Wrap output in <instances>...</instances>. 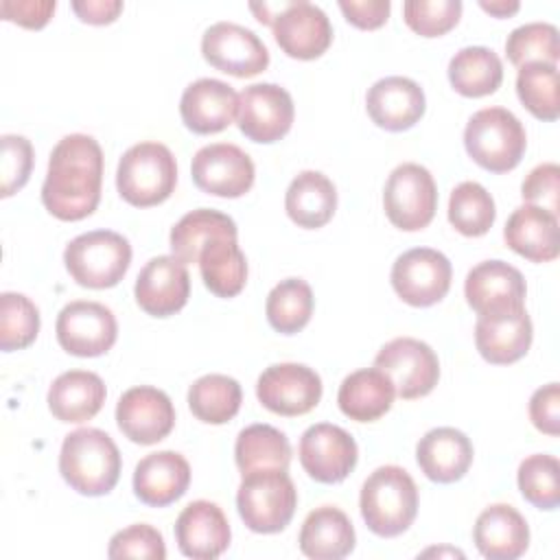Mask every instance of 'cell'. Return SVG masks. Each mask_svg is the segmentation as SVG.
I'll use <instances>...</instances> for the list:
<instances>
[{
	"mask_svg": "<svg viewBox=\"0 0 560 560\" xmlns=\"http://www.w3.org/2000/svg\"><path fill=\"white\" fill-rule=\"evenodd\" d=\"M103 149L85 133L63 136L48 160L42 184L44 208L61 221L90 217L101 201Z\"/></svg>",
	"mask_w": 560,
	"mask_h": 560,
	"instance_id": "1",
	"label": "cell"
},
{
	"mask_svg": "<svg viewBox=\"0 0 560 560\" xmlns=\"http://www.w3.org/2000/svg\"><path fill=\"white\" fill-rule=\"evenodd\" d=\"M63 481L85 497H103L120 477V451L101 429L83 427L63 438L59 451Z\"/></svg>",
	"mask_w": 560,
	"mask_h": 560,
	"instance_id": "2",
	"label": "cell"
},
{
	"mask_svg": "<svg viewBox=\"0 0 560 560\" xmlns=\"http://www.w3.org/2000/svg\"><path fill=\"white\" fill-rule=\"evenodd\" d=\"M359 508L372 534L381 538L400 536L418 514L416 481L400 466H378L361 486Z\"/></svg>",
	"mask_w": 560,
	"mask_h": 560,
	"instance_id": "3",
	"label": "cell"
},
{
	"mask_svg": "<svg viewBox=\"0 0 560 560\" xmlns=\"http://www.w3.org/2000/svg\"><path fill=\"white\" fill-rule=\"evenodd\" d=\"M177 184V162L162 142H138L129 147L116 168V188L120 197L149 208L166 201Z\"/></svg>",
	"mask_w": 560,
	"mask_h": 560,
	"instance_id": "4",
	"label": "cell"
},
{
	"mask_svg": "<svg viewBox=\"0 0 560 560\" xmlns=\"http://www.w3.org/2000/svg\"><path fill=\"white\" fill-rule=\"evenodd\" d=\"M464 147L481 168L508 173L523 160L527 136L521 120L510 109L483 107L466 122Z\"/></svg>",
	"mask_w": 560,
	"mask_h": 560,
	"instance_id": "5",
	"label": "cell"
},
{
	"mask_svg": "<svg viewBox=\"0 0 560 560\" xmlns=\"http://www.w3.org/2000/svg\"><path fill=\"white\" fill-rule=\"evenodd\" d=\"M298 508V490L280 468H262L243 475L236 492V510L256 534L282 532Z\"/></svg>",
	"mask_w": 560,
	"mask_h": 560,
	"instance_id": "6",
	"label": "cell"
},
{
	"mask_svg": "<svg viewBox=\"0 0 560 560\" xmlns=\"http://www.w3.org/2000/svg\"><path fill=\"white\" fill-rule=\"evenodd\" d=\"M72 280L88 289L116 287L131 265L129 241L112 230H92L74 236L63 249Z\"/></svg>",
	"mask_w": 560,
	"mask_h": 560,
	"instance_id": "7",
	"label": "cell"
},
{
	"mask_svg": "<svg viewBox=\"0 0 560 560\" xmlns=\"http://www.w3.org/2000/svg\"><path fill=\"white\" fill-rule=\"evenodd\" d=\"M383 208L398 230L416 232L427 228L438 208V186L429 168L416 162L398 164L385 182Z\"/></svg>",
	"mask_w": 560,
	"mask_h": 560,
	"instance_id": "8",
	"label": "cell"
},
{
	"mask_svg": "<svg viewBox=\"0 0 560 560\" xmlns=\"http://www.w3.org/2000/svg\"><path fill=\"white\" fill-rule=\"evenodd\" d=\"M374 368L383 370L400 398L427 396L440 378V361L433 348L413 337L387 341L374 357Z\"/></svg>",
	"mask_w": 560,
	"mask_h": 560,
	"instance_id": "9",
	"label": "cell"
},
{
	"mask_svg": "<svg viewBox=\"0 0 560 560\" xmlns=\"http://www.w3.org/2000/svg\"><path fill=\"white\" fill-rule=\"evenodd\" d=\"M451 260L431 247H413L400 254L392 265V287L396 295L411 306H431L451 289Z\"/></svg>",
	"mask_w": 560,
	"mask_h": 560,
	"instance_id": "10",
	"label": "cell"
},
{
	"mask_svg": "<svg viewBox=\"0 0 560 560\" xmlns=\"http://www.w3.org/2000/svg\"><path fill=\"white\" fill-rule=\"evenodd\" d=\"M203 59L232 77L247 79L269 66V50L262 39L236 22H214L201 37Z\"/></svg>",
	"mask_w": 560,
	"mask_h": 560,
	"instance_id": "11",
	"label": "cell"
},
{
	"mask_svg": "<svg viewBox=\"0 0 560 560\" xmlns=\"http://www.w3.org/2000/svg\"><path fill=\"white\" fill-rule=\"evenodd\" d=\"M55 332L66 352L74 357H98L116 343L118 324L105 304L74 300L59 311Z\"/></svg>",
	"mask_w": 560,
	"mask_h": 560,
	"instance_id": "12",
	"label": "cell"
},
{
	"mask_svg": "<svg viewBox=\"0 0 560 560\" xmlns=\"http://www.w3.org/2000/svg\"><path fill=\"white\" fill-rule=\"evenodd\" d=\"M300 464L319 483H339L357 466L359 448L354 438L330 422L311 424L298 446Z\"/></svg>",
	"mask_w": 560,
	"mask_h": 560,
	"instance_id": "13",
	"label": "cell"
},
{
	"mask_svg": "<svg viewBox=\"0 0 560 560\" xmlns=\"http://www.w3.org/2000/svg\"><path fill=\"white\" fill-rule=\"evenodd\" d=\"M190 175L199 190L214 197L236 199L252 188L256 168L241 147L232 142H214L195 153Z\"/></svg>",
	"mask_w": 560,
	"mask_h": 560,
	"instance_id": "14",
	"label": "cell"
},
{
	"mask_svg": "<svg viewBox=\"0 0 560 560\" xmlns=\"http://www.w3.org/2000/svg\"><path fill=\"white\" fill-rule=\"evenodd\" d=\"M256 396L278 416H304L322 398V378L304 363H273L258 376Z\"/></svg>",
	"mask_w": 560,
	"mask_h": 560,
	"instance_id": "15",
	"label": "cell"
},
{
	"mask_svg": "<svg viewBox=\"0 0 560 560\" xmlns=\"http://www.w3.org/2000/svg\"><path fill=\"white\" fill-rule=\"evenodd\" d=\"M295 107L291 94L276 83H252L238 94L236 125L245 138L271 144L289 133Z\"/></svg>",
	"mask_w": 560,
	"mask_h": 560,
	"instance_id": "16",
	"label": "cell"
},
{
	"mask_svg": "<svg viewBox=\"0 0 560 560\" xmlns=\"http://www.w3.org/2000/svg\"><path fill=\"white\" fill-rule=\"evenodd\" d=\"M116 424L122 435L136 444H158L175 427V407L166 392L151 385H138L118 398Z\"/></svg>",
	"mask_w": 560,
	"mask_h": 560,
	"instance_id": "17",
	"label": "cell"
},
{
	"mask_svg": "<svg viewBox=\"0 0 560 560\" xmlns=\"http://www.w3.org/2000/svg\"><path fill=\"white\" fill-rule=\"evenodd\" d=\"M273 37L278 46L293 59H317L332 42V26L328 15L306 0L287 2L276 13Z\"/></svg>",
	"mask_w": 560,
	"mask_h": 560,
	"instance_id": "18",
	"label": "cell"
},
{
	"mask_svg": "<svg viewBox=\"0 0 560 560\" xmlns=\"http://www.w3.org/2000/svg\"><path fill=\"white\" fill-rule=\"evenodd\" d=\"M532 337L534 328L525 306L477 315L475 346L488 363L508 365L523 359L532 346Z\"/></svg>",
	"mask_w": 560,
	"mask_h": 560,
	"instance_id": "19",
	"label": "cell"
},
{
	"mask_svg": "<svg viewBox=\"0 0 560 560\" xmlns=\"http://www.w3.org/2000/svg\"><path fill=\"white\" fill-rule=\"evenodd\" d=\"M133 295L147 315H175L186 306L190 295V276L186 265L173 254L151 258L136 278Z\"/></svg>",
	"mask_w": 560,
	"mask_h": 560,
	"instance_id": "20",
	"label": "cell"
},
{
	"mask_svg": "<svg viewBox=\"0 0 560 560\" xmlns=\"http://www.w3.org/2000/svg\"><path fill=\"white\" fill-rule=\"evenodd\" d=\"M230 523L223 510L206 499L188 503L175 521L179 551L192 560H214L230 547Z\"/></svg>",
	"mask_w": 560,
	"mask_h": 560,
	"instance_id": "21",
	"label": "cell"
},
{
	"mask_svg": "<svg viewBox=\"0 0 560 560\" xmlns=\"http://www.w3.org/2000/svg\"><path fill=\"white\" fill-rule=\"evenodd\" d=\"M525 278L503 260H483L475 265L464 280V295L472 311L490 313L525 306Z\"/></svg>",
	"mask_w": 560,
	"mask_h": 560,
	"instance_id": "22",
	"label": "cell"
},
{
	"mask_svg": "<svg viewBox=\"0 0 560 560\" xmlns=\"http://www.w3.org/2000/svg\"><path fill=\"white\" fill-rule=\"evenodd\" d=\"M422 88L409 77H383L365 94V109L374 125L387 131H405L424 114Z\"/></svg>",
	"mask_w": 560,
	"mask_h": 560,
	"instance_id": "23",
	"label": "cell"
},
{
	"mask_svg": "<svg viewBox=\"0 0 560 560\" xmlns=\"http://www.w3.org/2000/svg\"><path fill=\"white\" fill-rule=\"evenodd\" d=\"M238 112V94L232 85L219 79L192 81L179 101V114L184 125L192 133H217L223 131Z\"/></svg>",
	"mask_w": 560,
	"mask_h": 560,
	"instance_id": "24",
	"label": "cell"
},
{
	"mask_svg": "<svg viewBox=\"0 0 560 560\" xmlns=\"http://www.w3.org/2000/svg\"><path fill=\"white\" fill-rule=\"evenodd\" d=\"M190 483V464L177 451H158L144 455L133 470V494L151 505L175 503Z\"/></svg>",
	"mask_w": 560,
	"mask_h": 560,
	"instance_id": "25",
	"label": "cell"
},
{
	"mask_svg": "<svg viewBox=\"0 0 560 560\" xmlns=\"http://www.w3.org/2000/svg\"><path fill=\"white\" fill-rule=\"evenodd\" d=\"M472 540L488 560H516L529 547V527L516 508L492 503L477 516Z\"/></svg>",
	"mask_w": 560,
	"mask_h": 560,
	"instance_id": "26",
	"label": "cell"
},
{
	"mask_svg": "<svg viewBox=\"0 0 560 560\" xmlns=\"http://www.w3.org/2000/svg\"><path fill=\"white\" fill-rule=\"evenodd\" d=\"M472 444L466 433L455 427H438L427 431L416 446V462L427 479L435 483L459 481L472 464Z\"/></svg>",
	"mask_w": 560,
	"mask_h": 560,
	"instance_id": "27",
	"label": "cell"
},
{
	"mask_svg": "<svg viewBox=\"0 0 560 560\" xmlns=\"http://www.w3.org/2000/svg\"><path fill=\"white\" fill-rule=\"evenodd\" d=\"M503 238L512 252L532 262H549L560 254L558 217L538 206H518L503 228Z\"/></svg>",
	"mask_w": 560,
	"mask_h": 560,
	"instance_id": "28",
	"label": "cell"
},
{
	"mask_svg": "<svg viewBox=\"0 0 560 560\" xmlns=\"http://www.w3.org/2000/svg\"><path fill=\"white\" fill-rule=\"evenodd\" d=\"M105 396L107 389L98 374L88 370H68L52 381L46 402L57 420L81 424L101 411Z\"/></svg>",
	"mask_w": 560,
	"mask_h": 560,
	"instance_id": "29",
	"label": "cell"
},
{
	"mask_svg": "<svg viewBox=\"0 0 560 560\" xmlns=\"http://www.w3.org/2000/svg\"><path fill=\"white\" fill-rule=\"evenodd\" d=\"M300 551L313 560L346 558L357 542L348 514L335 505H322L308 512L300 529Z\"/></svg>",
	"mask_w": 560,
	"mask_h": 560,
	"instance_id": "30",
	"label": "cell"
},
{
	"mask_svg": "<svg viewBox=\"0 0 560 560\" xmlns=\"http://www.w3.org/2000/svg\"><path fill=\"white\" fill-rule=\"evenodd\" d=\"M396 389L389 376L378 368H363L348 374L337 392L343 416L354 422H374L392 409Z\"/></svg>",
	"mask_w": 560,
	"mask_h": 560,
	"instance_id": "31",
	"label": "cell"
},
{
	"mask_svg": "<svg viewBox=\"0 0 560 560\" xmlns=\"http://www.w3.org/2000/svg\"><path fill=\"white\" fill-rule=\"evenodd\" d=\"M284 210L295 225L317 230L326 225L337 210V188L324 173L302 171L287 188Z\"/></svg>",
	"mask_w": 560,
	"mask_h": 560,
	"instance_id": "32",
	"label": "cell"
},
{
	"mask_svg": "<svg viewBox=\"0 0 560 560\" xmlns=\"http://www.w3.org/2000/svg\"><path fill=\"white\" fill-rule=\"evenodd\" d=\"M199 273L210 293L217 298H234L247 280V260L236 236H219L199 252Z\"/></svg>",
	"mask_w": 560,
	"mask_h": 560,
	"instance_id": "33",
	"label": "cell"
},
{
	"mask_svg": "<svg viewBox=\"0 0 560 560\" xmlns=\"http://www.w3.org/2000/svg\"><path fill=\"white\" fill-rule=\"evenodd\" d=\"M448 81L462 96H488L503 81V63L492 48L466 46L451 57Z\"/></svg>",
	"mask_w": 560,
	"mask_h": 560,
	"instance_id": "34",
	"label": "cell"
},
{
	"mask_svg": "<svg viewBox=\"0 0 560 560\" xmlns=\"http://www.w3.org/2000/svg\"><path fill=\"white\" fill-rule=\"evenodd\" d=\"M236 223L232 217L212 210V208H197L188 214H184L173 228H171V252L175 258H179L184 265L197 262L199 252L219 236H236Z\"/></svg>",
	"mask_w": 560,
	"mask_h": 560,
	"instance_id": "35",
	"label": "cell"
},
{
	"mask_svg": "<svg viewBox=\"0 0 560 560\" xmlns=\"http://www.w3.org/2000/svg\"><path fill=\"white\" fill-rule=\"evenodd\" d=\"M234 459L243 475L262 468L287 470L291 464V444L287 435L271 424H249L236 435Z\"/></svg>",
	"mask_w": 560,
	"mask_h": 560,
	"instance_id": "36",
	"label": "cell"
},
{
	"mask_svg": "<svg viewBox=\"0 0 560 560\" xmlns=\"http://www.w3.org/2000/svg\"><path fill=\"white\" fill-rule=\"evenodd\" d=\"M243 402V389L228 374L199 376L188 389V407L192 416L208 424L230 422Z\"/></svg>",
	"mask_w": 560,
	"mask_h": 560,
	"instance_id": "37",
	"label": "cell"
},
{
	"mask_svg": "<svg viewBox=\"0 0 560 560\" xmlns=\"http://www.w3.org/2000/svg\"><path fill=\"white\" fill-rule=\"evenodd\" d=\"M313 289L302 278L280 280L267 295L265 313L271 328L280 335L300 332L313 315Z\"/></svg>",
	"mask_w": 560,
	"mask_h": 560,
	"instance_id": "38",
	"label": "cell"
},
{
	"mask_svg": "<svg viewBox=\"0 0 560 560\" xmlns=\"http://www.w3.org/2000/svg\"><path fill=\"white\" fill-rule=\"evenodd\" d=\"M497 217L492 195L479 182H462L448 199V221L464 236H483Z\"/></svg>",
	"mask_w": 560,
	"mask_h": 560,
	"instance_id": "39",
	"label": "cell"
},
{
	"mask_svg": "<svg viewBox=\"0 0 560 560\" xmlns=\"http://www.w3.org/2000/svg\"><path fill=\"white\" fill-rule=\"evenodd\" d=\"M516 94L532 116L556 120L560 116V83L558 66L525 63L516 74Z\"/></svg>",
	"mask_w": 560,
	"mask_h": 560,
	"instance_id": "40",
	"label": "cell"
},
{
	"mask_svg": "<svg viewBox=\"0 0 560 560\" xmlns=\"http://www.w3.org/2000/svg\"><path fill=\"white\" fill-rule=\"evenodd\" d=\"M508 59L514 66L525 63H558L560 39L558 28L549 22H527L516 26L505 39Z\"/></svg>",
	"mask_w": 560,
	"mask_h": 560,
	"instance_id": "41",
	"label": "cell"
},
{
	"mask_svg": "<svg viewBox=\"0 0 560 560\" xmlns=\"http://www.w3.org/2000/svg\"><path fill=\"white\" fill-rule=\"evenodd\" d=\"M560 464L553 455L536 453L521 462L516 481L525 501L538 510H556L560 503Z\"/></svg>",
	"mask_w": 560,
	"mask_h": 560,
	"instance_id": "42",
	"label": "cell"
},
{
	"mask_svg": "<svg viewBox=\"0 0 560 560\" xmlns=\"http://www.w3.org/2000/svg\"><path fill=\"white\" fill-rule=\"evenodd\" d=\"M37 332V306L24 293L4 291L0 295V348L4 352L22 350L35 341Z\"/></svg>",
	"mask_w": 560,
	"mask_h": 560,
	"instance_id": "43",
	"label": "cell"
},
{
	"mask_svg": "<svg viewBox=\"0 0 560 560\" xmlns=\"http://www.w3.org/2000/svg\"><path fill=\"white\" fill-rule=\"evenodd\" d=\"M462 15L459 0H407L402 18L407 26L422 37H440L448 33Z\"/></svg>",
	"mask_w": 560,
	"mask_h": 560,
	"instance_id": "44",
	"label": "cell"
},
{
	"mask_svg": "<svg viewBox=\"0 0 560 560\" xmlns=\"http://www.w3.org/2000/svg\"><path fill=\"white\" fill-rule=\"evenodd\" d=\"M107 556L112 560L120 558H147V560H164L166 545L162 534L149 523H136L120 532H116L109 540Z\"/></svg>",
	"mask_w": 560,
	"mask_h": 560,
	"instance_id": "45",
	"label": "cell"
},
{
	"mask_svg": "<svg viewBox=\"0 0 560 560\" xmlns=\"http://www.w3.org/2000/svg\"><path fill=\"white\" fill-rule=\"evenodd\" d=\"M2 144V158H0V175H2V186L0 195L11 197L18 192L31 177L33 171V144L28 138L18 136V133H4L0 138Z\"/></svg>",
	"mask_w": 560,
	"mask_h": 560,
	"instance_id": "46",
	"label": "cell"
},
{
	"mask_svg": "<svg viewBox=\"0 0 560 560\" xmlns=\"http://www.w3.org/2000/svg\"><path fill=\"white\" fill-rule=\"evenodd\" d=\"M523 201L538 206L558 217L560 210V166L556 162L538 164L529 171L521 186Z\"/></svg>",
	"mask_w": 560,
	"mask_h": 560,
	"instance_id": "47",
	"label": "cell"
},
{
	"mask_svg": "<svg viewBox=\"0 0 560 560\" xmlns=\"http://www.w3.org/2000/svg\"><path fill=\"white\" fill-rule=\"evenodd\" d=\"M529 420L538 431L547 435L560 433V385L558 383H547L532 394Z\"/></svg>",
	"mask_w": 560,
	"mask_h": 560,
	"instance_id": "48",
	"label": "cell"
},
{
	"mask_svg": "<svg viewBox=\"0 0 560 560\" xmlns=\"http://www.w3.org/2000/svg\"><path fill=\"white\" fill-rule=\"evenodd\" d=\"M55 7V0H2L0 13L24 28H42L52 18Z\"/></svg>",
	"mask_w": 560,
	"mask_h": 560,
	"instance_id": "49",
	"label": "cell"
},
{
	"mask_svg": "<svg viewBox=\"0 0 560 560\" xmlns=\"http://www.w3.org/2000/svg\"><path fill=\"white\" fill-rule=\"evenodd\" d=\"M339 9L350 24L363 31L378 28L389 18V0H339Z\"/></svg>",
	"mask_w": 560,
	"mask_h": 560,
	"instance_id": "50",
	"label": "cell"
},
{
	"mask_svg": "<svg viewBox=\"0 0 560 560\" xmlns=\"http://www.w3.org/2000/svg\"><path fill=\"white\" fill-rule=\"evenodd\" d=\"M70 7L88 24H109L122 11L120 0H74Z\"/></svg>",
	"mask_w": 560,
	"mask_h": 560,
	"instance_id": "51",
	"label": "cell"
},
{
	"mask_svg": "<svg viewBox=\"0 0 560 560\" xmlns=\"http://www.w3.org/2000/svg\"><path fill=\"white\" fill-rule=\"evenodd\" d=\"M479 7L483 11H488L490 15H497V18H508L512 13H516L521 9V4L516 0H479Z\"/></svg>",
	"mask_w": 560,
	"mask_h": 560,
	"instance_id": "52",
	"label": "cell"
}]
</instances>
